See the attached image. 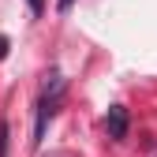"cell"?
<instances>
[{"mask_svg":"<svg viewBox=\"0 0 157 157\" xmlns=\"http://www.w3.org/2000/svg\"><path fill=\"white\" fill-rule=\"evenodd\" d=\"M60 94H64V78H60V75H52V86H45V94H41V105H37V127H34V142H41V135H45V124L52 120V112H56V101H60Z\"/></svg>","mask_w":157,"mask_h":157,"instance_id":"obj_1","label":"cell"},{"mask_svg":"<svg viewBox=\"0 0 157 157\" xmlns=\"http://www.w3.org/2000/svg\"><path fill=\"white\" fill-rule=\"evenodd\" d=\"M127 109L124 105H112L109 109V116H105V127H109V139H116V142H120V139H127Z\"/></svg>","mask_w":157,"mask_h":157,"instance_id":"obj_2","label":"cell"},{"mask_svg":"<svg viewBox=\"0 0 157 157\" xmlns=\"http://www.w3.org/2000/svg\"><path fill=\"white\" fill-rule=\"evenodd\" d=\"M26 8H30V15H41L45 11V0H26Z\"/></svg>","mask_w":157,"mask_h":157,"instance_id":"obj_3","label":"cell"},{"mask_svg":"<svg viewBox=\"0 0 157 157\" xmlns=\"http://www.w3.org/2000/svg\"><path fill=\"white\" fill-rule=\"evenodd\" d=\"M8 49H11V41H8L4 34H0V60H4V56H8Z\"/></svg>","mask_w":157,"mask_h":157,"instance_id":"obj_4","label":"cell"},{"mask_svg":"<svg viewBox=\"0 0 157 157\" xmlns=\"http://www.w3.org/2000/svg\"><path fill=\"white\" fill-rule=\"evenodd\" d=\"M71 4H75V0H56V8H60V11H67Z\"/></svg>","mask_w":157,"mask_h":157,"instance_id":"obj_5","label":"cell"}]
</instances>
